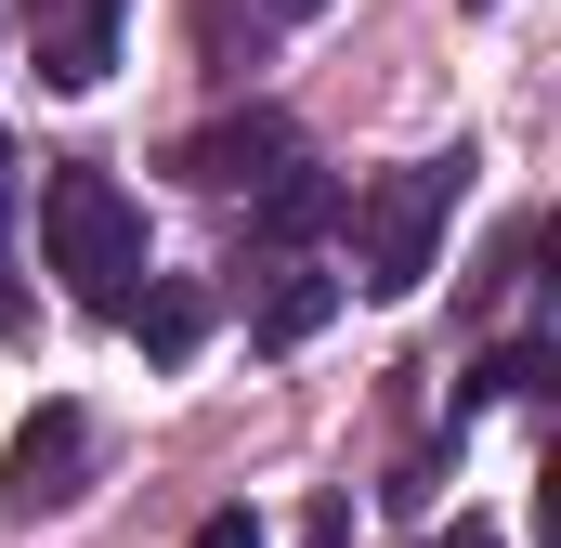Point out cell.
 Instances as JSON below:
<instances>
[{
	"mask_svg": "<svg viewBox=\"0 0 561 548\" xmlns=\"http://www.w3.org/2000/svg\"><path fill=\"white\" fill-rule=\"evenodd\" d=\"M39 236H53V274H66L92 313H118V300L144 287V209L118 196V170H92V157H53Z\"/></svg>",
	"mask_w": 561,
	"mask_h": 548,
	"instance_id": "1",
	"label": "cell"
},
{
	"mask_svg": "<svg viewBox=\"0 0 561 548\" xmlns=\"http://www.w3.org/2000/svg\"><path fill=\"white\" fill-rule=\"evenodd\" d=\"M457 183H470V157H419V170H379V183L353 196V287H366V300H405L431 274Z\"/></svg>",
	"mask_w": 561,
	"mask_h": 548,
	"instance_id": "2",
	"label": "cell"
},
{
	"mask_svg": "<svg viewBox=\"0 0 561 548\" xmlns=\"http://www.w3.org/2000/svg\"><path fill=\"white\" fill-rule=\"evenodd\" d=\"M92 483V418L79 406H39L13 431V457H0V523H39V510H66Z\"/></svg>",
	"mask_w": 561,
	"mask_h": 548,
	"instance_id": "3",
	"label": "cell"
},
{
	"mask_svg": "<svg viewBox=\"0 0 561 548\" xmlns=\"http://www.w3.org/2000/svg\"><path fill=\"white\" fill-rule=\"evenodd\" d=\"M287 157H300V118H287V105H236V118H209V132L170 144V170H183V183H209V196L262 183V170H287Z\"/></svg>",
	"mask_w": 561,
	"mask_h": 548,
	"instance_id": "4",
	"label": "cell"
},
{
	"mask_svg": "<svg viewBox=\"0 0 561 548\" xmlns=\"http://www.w3.org/2000/svg\"><path fill=\"white\" fill-rule=\"evenodd\" d=\"M118 13H131V0H26L39 79H53V92H92V79L118 66Z\"/></svg>",
	"mask_w": 561,
	"mask_h": 548,
	"instance_id": "5",
	"label": "cell"
},
{
	"mask_svg": "<svg viewBox=\"0 0 561 548\" xmlns=\"http://www.w3.org/2000/svg\"><path fill=\"white\" fill-rule=\"evenodd\" d=\"M327 209H340V183H327V170H300V157H287V170H262V236H275V249H300Z\"/></svg>",
	"mask_w": 561,
	"mask_h": 548,
	"instance_id": "6",
	"label": "cell"
},
{
	"mask_svg": "<svg viewBox=\"0 0 561 548\" xmlns=\"http://www.w3.org/2000/svg\"><path fill=\"white\" fill-rule=\"evenodd\" d=\"M327 313H340V274H275L262 287V353H300Z\"/></svg>",
	"mask_w": 561,
	"mask_h": 548,
	"instance_id": "7",
	"label": "cell"
},
{
	"mask_svg": "<svg viewBox=\"0 0 561 548\" xmlns=\"http://www.w3.org/2000/svg\"><path fill=\"white\" fill-rule=\"evenodd\" d=\"M262 39H275V0H209V13H196V53H209L222 79H249Z\"/></svg>",
	"mask_w": 561,
	"mask_h": 548,
	"instance_id": "8",
	"label": "cell"
},
{
	"mask_svg": "<svg viewBox=\"0 0 561 548\" xmlns=\"http://www.w3.org/2000/svg\"><path fill=\"white\" fill-rule=\"evenodd\" d=\"M118 313L144 327V353H196V327H209V300H196V287H157V300H118Z\"/></svg>",
	"mask_w": 561,
	"mask_h": 548,
	"instance_id": "9",
	"label": "cell"
},
{
	"mask_svg": "<svg viewBox=\"0 0 561 548\" xmlns=\"http://www.w3.org/2000/svg\"><path fill=\"white\" fill-rule=\"evenodd\" d=\"M183 548H262V523H249V510H209V523H196Z\"/></svg>",
	"mask_w": 561,
	"mask_h": 548,
	"instance_id": "10",
	"label": "cell"
},
{
	"mask_svg": "<svg viewBox=\"0 0 561 548\" xmlns=\"http://www.w3.org/2000/svg\"><path fill=\"white\" fill-rule=\"evenodd\" d=\"M26 327V287H13V236H0V340Z\"/></svg>",
	"mask_w": 561,
	"mask_h": 548,
	"instance_id": "11",
	"label": "cell"
},
{
	"mask_svg": "<svg viewBox=\"0 0 561 548\" xmlns=\"http://www.w3.org/2000/svg\"><path fill=\"white\" fill-rule=\"evenodd\" d=\"M444 548H496V523H457V536H444Z\"/></svg>",
	"mask_w": 561,
	"mask_h": 548,
	"instance_id": "12",
	"label": "cell"
},
{
	"mask_svg": "<svg viewBox=\"0 0 561 548\" xmlns=\"http://www.w3.org/2000/svg\"><path fill=\"white\" fill-rule=\"evenodd\" d=\"M300 13H327V0H275V26H300Z\"/></svg>",
	"mask_w": 561,
	"mask_h": 548,
	"instance_id": "13",
	"label": "cell"
},
{
	"mask_svg": "<svg viewBox=\"0 0 561 548\" xmlns=\"http://www.w3.org/2000/svg\"><path fill=\"white\" fill-rule=\"evenodd\" d=\"M470 13H483V0H470Z\"/></svg>",
	"mask_w": 561,
	"mask_h": 548,
	"instance_id": "14",
	"label": "cell"
}]
</instances>
